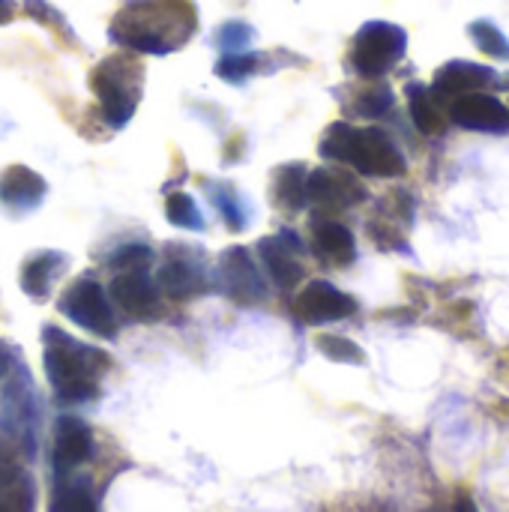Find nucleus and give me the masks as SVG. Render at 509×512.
Returning a JSON list of instances; mask_svg holds the SVG:
<instances>
[{"label":"nucleus","mask_w":509,"mask_h":512,"mask_svg":"<svg viewBox=\"0 0 509 512\" xmlns=\"http://www.w3.org/2000/svg\"><path fill=\"white\" fill-rule=\"evenodd\" d=\"M45 195V180L24 168V165H12L3 171L0 177V204L12 207V210H30L42 201Z\"/></svg>","instance_id":"f3484780"},{"label":"nucleus","mask_w":509,"mask_h":512,"mask_svg":"<svg viewBox=\"0 0 509 512\" xmlns=\"http://www.w3.org/2000/svg\"><path fill=\"white\" fill-rule=\"evenodd\" d=\"M90 87L99 99L105 123L120 129L132 120L141 102L144 69L132 54H114L90 72Z\"/></svg>","instance_id":"20e7f679"},{"label":"nucleus","mask_w":509,"mask_h":512,"mask_svg":"<svg viewBox=\"0 0 509 512\" xmlns=\"http://www.w3.org/2000/svg\"><path fill=\"white\" fill-rule=\"evenodd\" d=\"M405 96H408L411 120L417 123V129H420L423 135H438V132H444V126H447V111H444V105L435 99V93L429 90V84L411 81V84L405 87Z\"/></svg>","instance_id":"6ab92c4d"},{"label":"nucleus","mask_w":509,"mask_h":512,"mask_svg":"<svg viewBox=\"0 0 509 512\" xmlns=\"http://www.w3.org/2000/svg\"><path fill=\"white\" fill-rule=\"evenodd\" d=\"M366 198H369L366 186L348 171L318 168V171L306 174V201H315V204L330 207V210H345V207H354Z\"/></svg>","instance_id":"9b49d317"},{"label":"nucleus","mask_w":509,"mask_h":512,"mask_svg":"<svg viewBox=\"0 0 509 512\" xmlns=\"http://www.w3.org/2000/svg\"><path fill=\"white\" fill-rule=\"evenodd\" d=\"M165 213H168V219H171L174 225H180V228H198V231L204 228L195 201H192L189 195H183V192H174V195L165 201Z\"/></svg>","instance_id":"a878e982"},{"label":"nucleus","mask_w":509,"mask_h":512,"mask_svg":"<svg viewBox=\"0 0 509 512\" xmlns=\"http://www.w3.org/2000/svg\"><path fill=\"white\" fill-rule=\"evenodd\" d=\"M63 267H66V255H60V252H39L30 261H24V267H21V288L30 297L42 300L48 294V288L54 285V279L60 276Z\"/></svg>","instance_id":"aec40b11"},{"label":"nucleus","mask_w":509,"mask_h":512,"mask_svg":"<svg viewBox=\"0 0 509 512\" xmlns=\"http://www.w3.org/2000/svg\"><path fill=\"white\" fill-rule=\"evenodd\" d=\"M459 512H480V510H477V504H474V501H462V504H459Z\"/></svg>","instance_id":"2f4dec72"},{"label":"nucleus","mask_w":509,"mask_h":512,"mask_svg":"<svg viewBox=\"0 0 509 512\" xmlns=\"http://www.w3.org/2000/svg\"><path fill=\"white\" fill-rule=\"evenodd\" d=\"M0 512H36L33 477L21 468L9 438H0Z\"/></svg>","instance_id":"1a4fd4ad"},{"label":"nucleus","mask_w":509,"mask_h":512,"mask_svg":"<svg viewBox=\"0 0 509 512\" xmlns=\"http://www.w3.org/2000/svg\"><path fill=\"white\" fill-rule=\"evenodd\" d=\"M60 312L69 321H75L78 327H84L87 333H93V336H102V339L117 336L114 309H111L102 285L93 282V279H81V282L69 285L66 294L60 297Z\"/></svg>","instance_id":"423d86ee"},{"label":"nucleus","mask_w":509,"mask_h":512,"mask_svg":"<svg viewBox=\"0 0 509 512\" xmlns=\"http://www.w3.org/2000/svg\"><path fill=\"white\" fill-rule=\"evenodd\" d=\"M111 357L99 348L75 342L57 327H45V375L51 390L66 405H81L96 399L99 381L108 372Z\"/></svg>","instance_id":"f03ea898"},{"label":"nucleus","mask_w":509,"mask_h":512,"mask_svg":"<svg viewBox=\"0 0 509 512\" xmlns=\"http://www.w3.org/2000/svg\"><path fill=\"white\" fill-rule=\"evenodd\" d=\"M354 312H357V300L324 279L309 282L294 300V315L303 324H330V321L351 318Z\"/></svg>","instance_id":"6e6552de"},{"label":"nucleus","mask_w":509,"mask_h":512,"mask_svg":"<svg viewBox=\"0 0 509 512\" xmlns=\"http://www.w3.org/2000/svg\"><path fill=\"white\" fill-rule=\"evenodd\" d=\"M447 120L483 135H509V105L486 90H471L444 105Z\"/></svg>","instance_id":"0eeeda50"},{"label":"nucleus","mask_w":509,"mask_h":512,"mask_svg":"<svg viewBox=\"0 0 509 512\" xmlns=\"http://www.w3.org/2000/svg\"><path fill=\"white\" fill-rule=\"evenodd\" d=\"M321 156L351 165L363 177H402L408 171L399 144L378 126L333 123L321 138Z\"/></svg>","instance_id":"7ed1b4c3"},{"label":"nucleus","mask_w":509,"mask_h":512,"mask_svg":"<svg viewBox=\"0 0 509 512\" xmlns=\"http://www.w3.org/2000/svg\"><path fill=\"white\" fill-rule=\"evenodd\" d=\"M318 351L333 363H357V366L366 363V354L351 339H342V336H321Z\"/></svg>","instance_id":"bb28decb"},{"label":"nucleus","mask_w":509,"mask_h":512,"mask_svg":"<svg viewBox=\"0 0 509 512\" xmlns=\"http://www.w3.org/2000/svg\"><path fill=\"white\" fill-rule=\"evenodd\" d=\"M150 258H153L150 246H144V243H126V246H120L111 255V267L120 270V273H126V270H147Z\"/></svg>","instance_id":"cd10ccee"},{"label":"nucleus","mask_w":509,"mask_h":512,"mask_svg":"<svg viewBox=\"0 0 509 512\" xmlns=\"http://www.w3.org/2000/svg\"><path fill=\"white\" fill-rule=\"evenodd\" d=\"M312 246L330 264H351L357 258L354 234L342 222H333V219H315L312 222Z\"/></svg>","instance_id":"a211bd4d"},{"label":"nucleus","mask_w":509,"mask_h":512,"mask_svg":"<svg viewBox=\"0 0 509 512\" xmlns=\"http://www.w3.org/2000/svg\"><path fill=\"white\" fill-rule=\"evenodd\" d=\"M15 18V0H0V24H9Z\"/></svg>","instance_id":"7c9ffc66"},{"label":"nucleus","mask_w":509,"mask_h":512,"mask_svg":"<svg viewBox=\"0 0 509 512\" xmlns=\"http://www.w3.org/2000/svg\"><path fill=\"white\" fill-rule=\"evenodd\" d=\"M276 204L285 210H300L306 204V168L303 165H285L276 174V186H273Z\"/></svg>","instance_id":"412c9836"},{"label":"nucleus","mask_w":509,"mask_h":512,"mask_svg":"<svg viewBox=\"0 0 509 512\" xmlns=\"http://www.w3.org/2000/svg\"><path fill=\"white\" fill-rule=\"evenodd\" d=\"M408 51V33L405 27L393 24V21H366L348 48V66L360 75V78H384L390 69L399 66V60Z\"/></svg>","instance_id":"39448f33"},{"label":"nucleus","mask_w":509,"mask_h":512,"mask_svg":"<svg viewBox=\"0 0 509 512\" xmlns=\"http://www.w3.org/2000/svg\"><path fill=\"white\" fill-rule=\"evenodd\" d=\"M258 252L264 258V267L270 273V279L279 285V288H294L303 276V267L297 261V252H300V240L297 234L291 231H282L276 237H264L258 243Z\"/></svg>","instance_id":"4468645a"},{"label":"nucleus","mask_w":509,"mask_h":512,"mask_svg":"<svg viewBox=\"0 0 509 512\" xmlns=\"http://www.w3.org/2000/svg\"><path fill=\"white\" fill-rule=\"evenodd\" d=\"M501 75L486 66V63H474V60H450L444 63L438 72H435V81H432V93L441 105H447L450 99L462 96V93H471V90H486L492 84H498Z\"/></svg>","instance_id":"9d476101"},{"label":"nucleus","mask_w":509,"mask_h":512,"mask_svg":"<svg viewBox=\"0 0 509 512\" xmlns=\"http://www.w3.org/2000/svg\"><path fill=\"white\" fill-rule=\"evenodd\" d=\"M93 453V435L78 417H60L54 429V468L57 474H66L78 465H84Z\"/></svg>","instance_id":"2eb2a0df"},{"label":"nucleus","mask_w":509,"mask_h":512,"mask_svg":"<svg viewBox=\"0 0 509 512\" xmlns=\"http://www.w3.org/2000/svg\"><path fill=\"white\" fill-rule=\"evenodd\" d=\"M258 63H261L258 54L234 51V54H225V57L216 63V75H222L225 81H243V78H249L252 72H258Z\"/></svg>","instance_id":"393cba45"},{"label":"nucleus","mask_w":509,"mask_h":512,"mask_svg":"<svg viewBox=\"0 0 509 512\" xmlns=\"http://www.w3.org/2000/svg\"><path fill=\"white\" fill-rule=\"evenodd\" d=\"M111 297L129 318H138V321L153 318L159 309V291L144 270H126V273L114 276Z\"/></svg>","instance_id":"ddd939ff"},{"label":"nucleus","mask_w":509,"mask_h":512,"mask_svg":"<svg viewBox=\"0 0 509 512\" xmlns=\"http://www.w3.org/2000/svg\"><path fill=\"white\" fill-rule=\"evenodd\" d=\"M252 39V30L249 24L243 21H228L222 30H219V45L225 48V54H234V51H243Z\"/></svg>","instance_id":"c85d7f7f"},{"label":"nucleus","mask_w":509,"mask_h":512,"mask_svg":"<svg viewBox=\"0 0 509 512\" xmlns=\"http://www.w3.org/2000/svg\"><path fill=\"white\" fill-rule=\"evenodd\" d=\"M390 108H393V90L387 84H381V81L366 87L354 99V114H360V117H372L375 120V117H384Z\"/></svg>","instance_id":"b1692460"},{"label":"nucleus","mask_w":509,"mask_h":512,"mask_svg":"<svg viewBox=\"0 0 509 512\" xmlns=\"http://www.w3.org/2000/svg\"><path fill=\"white\" fill-rule=\"evenodd\" d=\"M198 30L192 0H129L111 21V39L138 54H171Z\"/></svg>","instance_id":"f257e3e1"},{"label":"nucleus","mask_w":509,"mask_h":512,"mask_svg":"<svg viewBox=\"0 0 509 512\" xmlns=\"http://www.w3.org/2000/svg\"><path fill=\"white\" fill-rule=\"evenodd\" d=\"M219 285L225 288L228 297H234L240 303H255L264 297V279H261L258 267L252 264V255L243 246H234L222 255Z\"/></svg>","instance_id":"f8f14e48"},{"label":"nucleus","mask_w":509,"mask_h":512,"mask_svg":"<svg viewBox=\"0 0 509 512\" xmlns=\"http://www.w3.org/2000/svg\"><path fill=\"white\" fill-rule=\"evenodd\" d=\"M24 6H27V12L33 15V18H39L42 24H57L60 30H66V24H63V18L48 6V3H42V0H24Z\"/></svg>","instance_id":"c756f323"},{"label":"nucleus","mask_w":509,"mask_h":512,"mask_svg":"<svg viewBox=\"0 0 509 512\" xmlns=\"http://www.w3.org/2000/svg\"><path fill=\"white\" fill-rule=\"evenodd\" d=\"M468 36L474 39V45H477L486 57H492V60H509L507 33H504L495 21L477 18L474 24H468Z\"/></svg>","instance_id":"4be33fe9"},{"label":"nucleus","mask_w":509,"mask_h":512,"mask_svg":"<svg viewBox=\"0 0 509 512\" xmlns=\"http://www.w3.org/2000/svg\"><path fill=\"white\" fill-rule=\"evenodd\" d=\"M159 288L174 300H186V297L201 294L207 288V279H204V270L192 258L168 255V261L159 270Z\"/></svg>","instance_id":"dca6fc26"},{"label":"nucleus","mask_w":509,"mask_h":512,"mask_svg":"<svg viewBox=\"0 0 509 512\" xmlns=\"http://www.w3.org/2000/svg\"><path fill=\"white\" fill-rule=\"evenodd\" d=\"M48 512H99V510H96V498L90 495V489H87V486L57 483L54 498H51V510Z\"/></svg>","instance_id":"5701e85b"}]
</instances>
